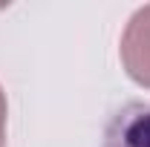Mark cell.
<instances>
[{
  "instance_id": "6da1fadb",
  "label": "cell",
  "mask_w": 150,
  "mask_h": 147,
  "mask_svg": "<svg viewBox=\"0 0 150 147\" xmlns=\"http://www.w3.org/2000/svg\"><path fill=\"white\" fill-rule=\"evenodd\" d=\"M121 61L136 84L150 87V6L133 15L127 32L121 37Z\"/></svg>"
},
{
  "instance_id": "7a4b0ae2",
  "label": "cell",
  "mask_w": 150,
  "mask_h": 147,
  "mask_svg": "<svg viewBox=\"0 0 150 147\" xmlns=\"http://www.w3.org/2000/svg\"><path fill=\"white\" fill-rule=\"evenodd\" d=\"M101 147H150V104L133 101L115 112Z\"/></svg>"
},
{
  "instance_id": "3957f363",
  "label": "cell",
  "mask_w": 150,
  "mask_h": 147,
  "mask_svg": "<svg viewBox=\"0 0 150 147\" xmlns=\"http://www.w3.org/2000/svg\"><path fill=\"white\" fill-rule=\"evenodd\" d=\"M6 144V95L0 90V147Z\"/></svg>"
}]
</instances>
